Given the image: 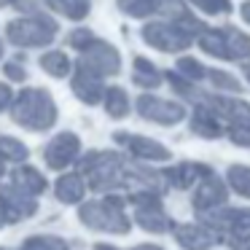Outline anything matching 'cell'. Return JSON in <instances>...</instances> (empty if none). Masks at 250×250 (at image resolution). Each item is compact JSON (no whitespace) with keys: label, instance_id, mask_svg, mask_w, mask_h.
<instances>
[{"label":"cell","instance_id":"cell-1","mask_svg":"<svg viewBox=\"0 0 250 250\" xmlns=\"http://www.w3.org/2000/svg\"><path fill=\"white\" fill-rule=\"evenodd\" d=\"M11 119L14 124L24 126L30 132H46L57 121V105L51 92L46 89H22L11 100Z\"/></svg>","mask_w":250,"mask_h":250},{"label":"cell","instance_id":"cell-2","mask_svg":"<svg viewBox=\"0 0 250 250\" xmlns=\"http://www.w3.org/2000/svg\"><path fill=\"white\" fill-rule=\"evenodd\" d=\"M57 30H60V24L49 14L33 11V14H24L19 19H11L6 24V38L17 49H43V46L54 43Z\"/></svg>","mask_w":250,"mask_h":250},{"label":"cell","instance_id":"cell-3","mask_svg":"<svg viewBox=\"0 0 250 250\" xmlns=\"http://www.w3.org/2000/svg\"><path fill=\"white\" fill-rule=\"evenodd\" d=\"M140 38L151 49L162 51V54H178V51H186L194 43V35L178 19H156V22H148L140 30Z\"/></svg>","mask_w":250,"mask_h":250},{"label":"cell","instance_id":"cell-4","mask_svg":"<svg viewBox=\"0 0 250 250\" xmlns=\"http://www.w3.org/2000/svg\"><path fill=\"white\" fill-rule=\"evenodd\" d=\"M76 65L86 67V70L97 73V76H119L121 73V54L116 51L113 43L108 41H100L94 38L92 43H86L81 49V57H78Z\"/></svg>","mask_w":250,"mask_h":250},{"label":"cell","instance_id":"cell-5","mask_svg":"<svg viewBox=\"0 0 250 250\" xmlns=\"http://www.w3.org/2000/svg\"><path fill=\"white\" fill-rule=\"evenodd\" d=\"M137 113L146 121H153V124H162V126H172V124L186 119L183 105L172 103V100H164V97H156V94H140V100H137Z\"/></svg>","mask_w":250,"mask_h":250},{"label":"cell","instance_id":"cell-6","mask_svg":"<svg viewBox=\"0 0 250 250\" xmlns=\"http://www.w3.org/2000/svg\"><path fill=\"white\" fill-rule=\"evenodd\" d=\"M70 89H73V94H76L81 103L97 105V103H103L105 83H103V76H97V73L76 65V73H73V78H70Z\"/></svg>","mask_w":250,"mask_h":250},{"label":"cell","instance_id":"cell-7","mask_svg":"<svg viewBox=\"0 0 250 250\" xmlns=\"http://www.w3.org/2000/svg\"><path fill=\"white\" fill-rule=\"evenodd\" d=\"M78 148H81L78 137L73 135V132H62V135H57L54 140L46 146V164L54 167V169L67 167V164L78 156Z\"/></svg>","mask_w":250,"mask_h":250},{"label":"cell","instance_id":"cell-8","mask_svg":"<svg viewBox=\"0 0 250 250\" xmlns=\"http://www.w3.org/2000/svg\"><path fill=\"white\" fill-rule=\"evenodd\" d=\"M116 143L129 148V153H135L137 159H151V162H164L169 159V151L162 143L151 140V137L143 135H126V132H116Z\"/></svg>","mask_w":250,"mask_h":250},{"label":"cell","instance_id":"cell-9","mask_svg":"<svg viewBox=\"0 0 250 250\" xmlns=\"http://www.w3.org/2000/svg\"><path fill=\"white\" fill-rule=\"evenodd\" d=\"M223 41V60L237 62V65H250V35H245L237 27H221Z\"/></svg>","mask_w":250,"mask_h":250},{"label":"cell","instance_id":"cell-10","mask_svg":"<svg viewBox=\"0 0 250 250\" xmlns=\"http://www.w3.org/2000/svg\"><path fill=\"white\" fill-rule=\"evenodd\" d=\"M43 6L70 22H81L92 11V0H43Z\"/></svg>","mask_w":250,"mask_h":250},{"label":"cell","instance_id":"cell-11","mask_svg":"<svg viewBox=\"0 0 250 250\" xmlns=\"http://www.w3.org/2000/svg\"><path fill=\"white\" fill-rule=\"evenodd\" d=\"M132 67H135V70H132V81H135L140 89H156V86L164 83L162 70H159L151 60H146V57H137Z\"/></svg>","mask_w":250,"mask_h":250},{"label":"cell","instance_id":"cell-12","mask_svg":"<svg viewBox=\"0 0 250 250\" xmlns=\"http://www.w3.org/2000/svg\"><path fill=\"white\" fill-rule=\"evenodd\" d=\"M191 132L199 135V137H218L221 135V119H218L210 108L199 105V108L194 110V116H191Z\"/></svg>","mask_w":250,"mask_h":250},{"label":"cell","instance_id":"cell-13","mask_svg":"<svg viewBox=\"0 0 250 250\" xmlns=\"http://www.w3.org/2000/svg\"><path fill=\"white\" fill-rule=\"evenodd\" d=\"M103 105H105V113L110 119H124L129 113V94L121 86H108L103 92Z\"/></svg>","mask_w":250,"mask_h":250},{"label":"cell","instance_id":"cell-14","mask_svg":"<svg viewBox=\"0 0 250 250\" xmlns=\"http://www.w3.org/2000/svg\"><path fill=\"white\" fill-rule=\"evenodd\" d=\"M116 6L132 19H148L162 11V0H116Z\"/></svg>","mask_w":250,"mask_h":250},{"label":"cell","instance_id":"cell-15","mask_svg":"<svg viewBox=\"0 0 250 250\" xmlns=\"http://www.w3.org/2000/svg\"><path fill=\"white\" fill-rule=\"evenodd\" d=\"M38 65H41V70L49 73L51 78H65V76H70V70H73V62L65 51H46L38 60Z\"/></svg>","mask_w":250,"mask_h":250},{"label":"cell","instance_id":"cell-16","mask_svg":"<svg viewBox=\"0 0 250 250\" xmlns=\"http://www.w3.org/2000/svg\"><path fill=\"white\" fill-rule=\"evenodd\" d=\"M164 81H167L169 83V86H172V92L175 94H180V97H186V100H199V89H196L194 86V81H188V78H186V76H180V73L178 70H169L167 73V76H164Z\"/></svg>","mask_w":250,"mask_h":250},{"label":"cell","instance_id":"cell-17","mask_svg":"<svg viewBox=\"0 0 250 250\" xmlns=\"http://www.w3.org/2000/svg\"><path fill=\"white\" fill-rule=\"evenodd\" d=\"M83 194V183L78 175H65V178H60V183H57V196L65 202H76L81 199Z\"/></svg>","mask_w":250,"mask_h":250},{"label":"cell","instance_id":"cell-18","mask_svg":"<svg viewBox=\"0 0 250 250\" xmlns=\"http://www.w3.org/2000/svg\"><path fill=\"white\" fill-rule=\"evenodd\" d=\"M207 78H210V83L218 92H239V89H242L239 78L231 76L229 70H207Z\"/></svg>","mask_w":250,"mask_h":250},{"label":"cell","instance_id":"cell-19","mask_svg":"<svg viewBox=\"0 0 250 250\" xmlns=\"http://www.w3.org/2000/svg\"><path fill=\"white\" fill-rule=\"evenodd\" d=\"M178 73L180 76H186L188 81H202V78H207V67L202 65L199 60H194V57H180L178 60Z\"/></svg>","mask_w":250,"mask_h":250},{"label":"cell","instance_id":"cell-20","mask_svg":"<svg viewBox=\"0 0 250 250\" xmlns=\"http://www.w3.org/2000/svg\"><path fill=\"white\" fill-rule=\"evenodd\" d=\"M14 180H17L22 188H27V191H43L46 188V180L41 178L38 172H35L33 167H22V169H17L14 172Z\"/></svg>","mask_w":250,"mask_h":250},{"label":"cell","instance_id":"cell-21","mask_svg":"<svg viewBox=\"0 0 250 250\" xmlns=\"http://www.w3.org/2000/svg\"><path fill=\"white\" fill-rule=\"evenodd\" d=\"M188 3L207 17H221V14L231 11V0H188Z\"/></svg>","mask_w":250,"mask_h":250},{"label":"cell","instance_id":"cell-22","mask_svg":"<svg viewBox=\"0 0 250 250\" xmlns=\"http://www.w3.org/2000/svg\"><path fill=\"white\" fill-rule=\"evenodd\" d=\"M0 153H3V159H11V162L27 159V148H24L19 140L8 137V135H0Z\"/></svg>","mask_w":250,"mask_h":250},{"label":"cell","instance_id":"cell-23","mask_svg":"<svg viewBox=\"0 0 250 250\" xmlns=\"http://www.w3.org/2000/svg\"><path fill=\"white\" fill-rule=\"evenodd\" d=\"M229 180L239 194L250 196V169L248 167H231L229 169Z\"/></svg>","mask_w":250,"mask_h":250},{"label":"cell","instance_id":"cell-24","mask_svg":"<svg viewBox=\"0 0 250 250\" xmlns=\"http://www.w3.org/2000/svg\"><path fill=\"white\" fill-rule=\"evenodd\" d=\"M22 62H24V57H17V60H11V62H6V65H3V73H6L8 81L22 83L24 78H27V70H24Z\"/></svg>","mask_w":250,"mask_h":250},{"label":"cell","instance_id":"cell-25","mask_svg":"<svg viewBox=\"0 0 250 250\" xmlns=\"http://www.w3.org/2000/svg\"><path fill=\"white\" fill-rule=\"evenodd\" d=\"M92 41H94L92 30H83V27L73 30V33L67 35V46H73V49H78V51H81L86 43H92Z\"/></svg>","mask_w":250,"mask_h":250},{"label":"cell","instance_id":"cell-26","mask_svg":"<svg viewBox=\"0 0 250 250\" xmlns=\"http://www.w3.org/2000/svg\"><path fill=\"white\" fill-rule=\"evenodd\" d=\"M8 8H19V11H24V14L38 11V6H35V0H11V6H8Z\"/></svg>","mask_w":250,"mask_h":250},{"label":"cell","instance_id":"cell-27","mask_svg":"<svg viewBox=\"0 0 250 250\" xmlns=\"http://www.w3.org/2000/svg\"><path fill=\"white\" fill-rule=\"evenodd\" d=\"M14 100V92L8 89V83H0V110H6Z\"/></svg>","mask_w":250,"mask_h":250},{"label":"cell","instance_id":"cell-28","mask_svg":"<svg viewBox=\"0 0 250 250\" xmlns=\"http://www.w3.org/2000/svg\"><path fill=\"white\" fill-rule=\"evenodd\" d=\"M239 17H242V22L250 24V0H245L242 6H239Z\"/></svg>","mask_w":250,"mask_h":250},{"label":"cell","instance_id":"cell-29","mask_svg":"<svg viewBox=\"0 0 250 250\" xmlns=\"http://www.w3.org/2000/svg\"><path fill=\"white\" fill-rule=\"evenodd\" d=\"M245 73H248V83H250V65H245Z\"/></svg>","mask_w":250,"mask_h":250},{"label":"cell","instance_id":"cell-30","mask_svg":"<svg viewBox=\"0 0 250 250\" xmlns=\"http://www.w3.org/2000/svg\"><path fill=\"white\" fill-rule=\"evenodd\" d=\"M0 175H3V153H0Z\"/></svg>","mask_w":250,"mask_h":250},{"label":"cell","instance_id":"cell-31","mask_svg":"<svg viewBox=\"0 0 250 250\" xmlns=\"http://www.w3.org/2000/svg\"><path fill=\"white\" fill-rule=\"evenodd\" d=\"M0 57H3V41H0Z\"/></svg>","mask_w":250,"mask_h":250}]
</instances>
